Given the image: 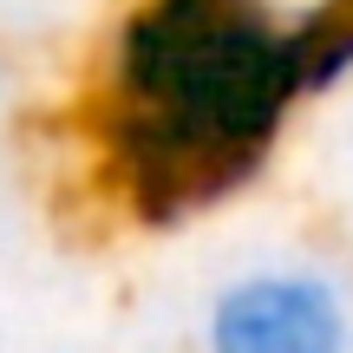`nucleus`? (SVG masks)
<instances>
[{"label":"nucleus","instance_id":"f03ea898","mask_svg":"<svg viewBox=\"0 0 353 353\" xmlns=\"http://www.w3.org/2000/svg\"><path fill=\"white\" fill-rule=\"evenodd\" d=\"M203 353H353V301L321 262H262L203 307Z\"/></svg>","mask_w":353,"mask_h":353},{"label":"nucleus","instance_id":"f257e3e1","mask_svg":"<svg viewBox=\"0 0 353 353\" xmlns=\"http://www.w3.org/2000/svg\"><path fill=\"white\" fill-rule=\"evenodd\" d=\"M301 99L307 46L255 0H131L92 138L125 210L170 229L249 183Z\"/></svg>","mask_w":353,"mask_h":353}]
</instances>
